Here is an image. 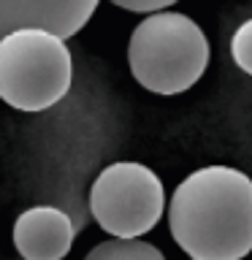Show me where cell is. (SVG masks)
<instances>
[{
	"label": "cell",
	"mask_w": 252,
	"mask_h": 260,
	"mask_svg": "<svg viewBox=\"0 0 252 260\" xmlns=\"http://www.w3.org/2000/svg\"><path fill=\"white\" fill-rule=\"evenodd\" d=\"M73 62L65 38L24 27L0 38V101L16 111H46L71 89Z\"/></svg>",
	"instance_id": "obj_3"
},
{
	"label": "cell",
	"mask_w": 252,
	"mask_h": 260,
	"mask_svg": "<svg viewBox=\"0 0 252 260\" xmlns=\"http://www.w3.org/2000/svg\"><path fill=\"white\" fill-rule=\"evenodd\" d=\"M84 260H166L163 252L141 239H109L87 252Z\"/></svg>",
	"instance_id": "obj_7"
},
{
	"label": "cell",
	"mask_w": 252,
	"mask_h": 260,
	"mask_svg": "<svg viewBox=\"0 0 252 260\" xmlns=\"http://www.w3.org/2000/svg\"><path fill=\"white\" fill-rule=\"evenodd\" d=\"M163 209V182L144 162H111L89 187V211L114 239H141L160 222Z\"/></svg>",
	"instance_id": "obj_4"
},
{
	"label": "cell",
	"mask_w": 252,
	"mask_h": 260,
	"mask_svg": "<svg viewBox=\"0 0 252 260\" xmlns=\"http://www.w3.org/2000/svg\"><path fill=\"white\" fill-rule=\"evenodd\" d=\"M95 8L98 0H0V38L24 27L71 38L92 19Z\"/></svg>",
	"instance_id": "obj_5"
},
{
	"label": "cell",
	"mask_w": 252,
	"mask_h": 260,
	"mask_svg": "<svg viewBox=\"0 0 252 260\" xmlns=\"http://www.w3.org/2000/svg\"><path fill=\"white\" fill-rule=\"evenodd\" d=\"M114 6L125 8V11L136 14H154V11H166L168 6H174L176 0H111Z\"/></svg>",
	"instance_id": "obj_9"
},
{
	"label": "cell",
	"mask_w": 252,
	"mask_h": 260,
	"mask_svg": "<svg viewBox=\"0 0 252 260\" xmlns=\"http://www.w3.org/2000/svg\"><path fill=\"white\" fill-rule=\"evenodd\" d=\"M171 239L190 260H244L252 252V179L231 166H203L168 201Z\"/></svg>",
	"instance_id": "obj_1"
},
{
	"label": "cell",
	"mask_w": 252,
	"mask_h": 260,
	"mask_svg": "<svg viewBox=\"0 0 252 260\" xmlns=\"http://www.w3.org/2000/svg\"><path fill=\"white\" fill-rule=\"evenodd\" d=\"M209 54V41L201 24L179 11L146 14L128 41L130 73L154 95L187 92L203 76Z\"/></svg>",
	"instance_id": "obj_2"
},
{
	"label": "cell",
	"mask_w": 252,
	"mask_h": 260,
	"mask_svg": "<svg viewBox=\"0 0 252 260\" xmlns=\"http://www.w3.org/2000/svg\"><path fill=\"white\" fill-rule=\"evenodd\" d=\"M73 222L54 206H33L14 222V247L22 260H62L73 244Z\"/></svg>",
	"instance_id": "obj_6"
},
{
	"label": "cell",
	"mask_w": 252,
	"mask_h": 260,
	"mask_svg": "<svg viewBox=\"0 0 252 260\" xmlns=\"http://www.w3.org/2000/svg\"><path fill=\"white\" fill-rule=\"evenodd\" d=\"M231 57L244 73L252 76V19L239 24L231 38Z\"/></svg>",
	"instance_id": "obj_8"
}]
</instances>
